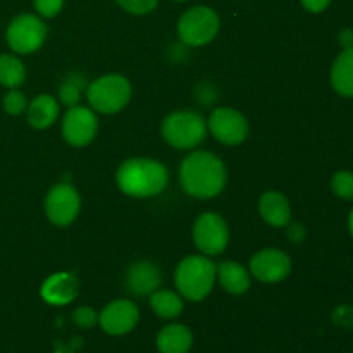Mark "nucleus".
Instances as JSON below:
<instances>
[{"label": "nucleus", "instance_id": "f257e3e1", "mask_svg": "<svg viewBox=\"0 0 353 353\" xmlns=\"http://www.w3.org/2000/svg\"><path fill=\"white\" fill-rule=\"evenodd\" d=\"M183 190L195 199H214L224 190L228 172L223 161L210 152H192L179 168Z\"/></svg>", "mask_w": 353, "mask_h": 353}, {"label": "nucleus", "instance_id": "f03ea898", "mask_svg": "<svg viewBox=\"0 0 353 353\" xmlns=\"http://www.w3.org/2000/svg\"><path fill=\"white\" fill-rule=\"evenodd\" d=\"M116 183L124 195L133 199H150L164 192L169 183V172L162 162L134 157L119 165Z\"/></svg>", "mask_w": 353, "mask_h": 353}, {"label": "nucleus", "instance_id": "7ed1b4c3", "mask_svg": "<svg viewBox=\"0 0 353 353\" xmlns=\"http://www.w3.org/2000/svg\"><path fill=\"white\" fill-rule=\"evenodd\" d=\"M217 268L207 255H192L179 262L174 272V283L179 295L190 302H200L214 288Z\"/></svg>", "mask_w": 353, "mask_h": 353}, {"label": "nucleus", "instance_id": "20e7f679", "mask_svg": "<svg viewBox=\"0 0 353 353\" xmlns=\"http://www.w3.org/2000/svg\"><path fill=\"white\" fill-rule=\"evenodd\" d=\"M162 137L171 147L190 150L205 140L207 123L200 114L192 110L172 112L162 123Z\"/></svg>", "mask_w": 353, "mask_h": 353}, {"label": "nucleus", "instance_id": "39448f33", "mask_svg": "<svg viewBox=\"0 0 353 353\" xmlns=\"http://www.w3.org/2000/svg\"><path fill=\"white\" fill-rule=\"evenodd\" d=\"M90 107L100 114H116L128 105L131 85L124 76L105 74L90 83L86 90Z\"/></svg>", "mask_w": 353, "mask_h": 353}, {"label": "nucleus", "instance_id": "423d86ee", "mask_svg": "<svg viewBox=\"0 0 353 353\" xmlns=\"http://www.w3.org/2000/svg\"><path fill=\"white\" fill-rule=\"evenodd\" d=\"M219 26V16L212 7L195 6L179 17L178 37L190 47H202L217 37Z\"/></svg>", "mask_w": 353, "mask_h": 353}, {"label": "nucleus", "instance_id": "0eeeda50", "mask_svg": "<svg viewBox=\"0 0 353 353\" xmlns=\"http://www.w3.org/2000/svg\"><path fill=\"white\" fill-rule=\"evenodd\" d=\"M7 45L17 54H33L47 38V26L37 14H21L7 26Z\"/></svg>", "mask_w": 353, "mask_h": 353}, {"label": "nucleus", "instance_id": "6e6552de", "mask_svg": "<svg viewBox=\"0 0 353 353\" xmlns=\"http://www.w3.org/2000/svg\"><path fill=\"white\" fill-rule=\"evenodd\" d=\"M193 240L196 248L207 257L223 254L230 243L226 221L216 212H203L193 224Z\"/></svg>", "mask_w": 353, "mask_h": 353}, {"label": "nucleus", "instance_id": "1a4fd4ad", "mask_svg": "<svg viewBox=\"0 0 353 353\" xmlns=\"http://www.w3.org/2000/svg\"><path fill=\"white\" fill-rule=\"evenodd\" d=\"M81 209L79 193L68 183L52 186L45 196V212L48 221L55 226H69L78 217Z\"/></svg>", "mask_w": 353, "mask_h": 353}, {"label": "nucleus", "instance_id": "9d476101", "mask_svg": "<svg viewBox=\"0 0 353 353\" xmlns=\"http://www.w3.org/2000/svg\"><path fill=\"white\" fill-rule=\"evenodd\" d=\"M207 128L216 140L230 147L243 143L248 137V121L245 119L243 114L231 107H217L210 114Z\"/></svg>", "mask_w": 353, "mask_h": 353}, {"label": "nucleus", "instance_id": "9b49d317", "mask_svg": "<svg viewBox=\"0 0 353 353\" xmlns=\"http://www.w3.org/2000/svg\"><path fill=\"white\" fill-rule=\"evenodd\" d=\"M99 130V119L90 107L74 105L69 107L62 119V134L65 141L72 147H86L92 143Z\"/></svg>", "mask_w": 353, "mask_h": 353}, {"label": "nucleus", "instance_id": "f8f14e48", "mask_svg": "<svg viewBox=\"0 0 353 353\" xmlns=\"http://www.w3.org/2000/svg\"><path fill=\"white\" fill-rule=\"evenodd\" d=\"M140 312L131 300H112L99 314V324L110 336H123L137 327Z\"/></svg>", "mask_w": 353, "mask_h": 353}, {"label": "nucleus", "instance_id": "ddd939ff", "mask_svg": "<svg viewBox=\"0 0 353 353\" xmlns=\"http://www.w3.org/2000/svg\"><path fill=\"white\" fill-rule=\"evenodd\" d=\"M250 272L262 283H279L292 272V261L286 252L264 248L250 259Z\"/></svg>", "mask_w": 353, "mask_h": 353}, {"label": "nucleus", "instance_id": "4468645a", "mask_svg": "<svg viewBox=\"0 0 353 353\" xmlns=\"http://www.w3.org/2000/svg\"><path fill=\"white\" fill-rule=\"evenodd\" d=\"M79 281L71 272H57L45 279L40 295L50 305H68L78 296Z\"/></svg>", "mask_w": 353, "mask_h": 353}, {"label": "nucleus", "instance_id": "2eb2a0df", "mask_svg": "<svg viewBox=\"0 0 353 353\" xmlns=\"http://www.w3.org/2000/svg\"><path fill=\"white\" fill-rule=\"evenodd\" d=\"M162 283V274L159 268L152 262L140 261L128 269L126 274V288L137 296L152 295L155 290H159Z\"/></svg>", "mask_w": 353, "mask_h": 353}, {"label": "nucleus", "instance_id": "dca6fc26", "mask_svg": "<svg viewBox=\"0 0 353 353\" xmlns=\"http://www.w3.org/2000/svg\"><path fill=\"white\" fill-rule=\"evenodd\" d=\"M259 212L262 219L272 228H285L292 219L288 199L279 192L264 193L259 200Z\"/></svg>", "mask_w": 353, "mask_h": 353}, {"label": "nucleus", "instance_id": "f3484780", "mask_svg": "<svg viewBox=\"0 0 353 353\" xmlns=\"http://www.w3.org/2000/svg\"><path fill=\"white\" fill-rule=\"evenodd\" d=\"M155 343L161 353H188L193 345V333L185 324H169L159 331Z\"/></svg>", "mask_w": 353, "mask_h": 353}, {"label": "nucleus", "instance_id": "a211bd4d", "mask_svg": "<svg viewBox=\"0 0 353 353\" xmlns=\"http://www.w3.org/2000/svg\"><path fill=\"white\" fill-rule=\"evenodd\" d=\"M331 85L345 99H353V48L340 52L331 68Z\"/></svg>", "mask_w": 353, "mask_h": 353}, {"label": "nucleus", "instance_id": "6ab92c4d", "mask_svg": "<svg viewBox=\"0 0 353 353\" xmlns=\"http://www.w3.org/2000/svg\"><path fill=\"white\" fill-rule=\"evenodd\" d=\"M59 116V103L52 95H38L28 105V123L34 130H47L55 123Z\"/></svg>", "mask_w": 353, "mask_h": 353}, {"label": "nucleus", "instance_id": "aec40b11", "mask_svg": "<svg viewBox=\"0 0 353 353\" xmlns=\"http://www.w3.org/2000/svg\"><path fill=\"white\" fill-rule=\"evenodd\" d=\"M217 278L221 286L231 295H243L250 288V274L236 262H223L217 268Z\"/></svg>", "mask_w": 353, "mask_h": 353}, {"label": "nucleus", "instance_id": "412c9836", "mask_svg": "<svg viewBox=\"0 0 353 353\" xmlns=\"http://www.w3.org/2000/svg\"><path fill=\"white\" fill-rule=\"evenodd\" d=\"M150 307L162 319H174L185 309L181 295L171 290H155L150 295Z\"/></svg>", "mask_w": 353, "mask_h": 353}, {"label": "nucleus", "instance_id": "4be33fe9", "mask_svg": "<svg viewBox=\"0 0 353 353\" xmlns=\"http://www.w3.org/2000/svg\"><path fill=\"white\" fill-rule=\"evenodd\" d=\"M24 79H26V69L23 62L16 55H0V85L14 90L23 85Z\"/></svg>", "mask_w": 353, "mask_h": 353}, {"label": "nucleus", "instance_id": "5701e85b", "mask_svg": "<svg viewBox=\"0 0 353 353\" xmlns=\"http://www.w3.org/2000/svg\"><path fill=\"white\" fill-rule=\"evenodd\" d=\"M83 79L78 81V78L74 76H69L64 83L59 88V100H61L64 105L74 107L79 103V97H81V88H83Z\"/></svg>", "mask_w": 353, "mask_h": 353}, {"label": "nucleus", "instance_id": "b1692460", "mask_svg": "<svg viewBox=\"0 0 353 353\" xmlns=\"http://www.w3.org/2000/svg\"><path fill=\"white\" fill-rule=\"evenodd\" d=\"M331 190L341 200H353V172L338 171L331 178Z\"/></svg>", "mask_w": 353, "mask_h": 353}, {"label": "nucleus", "instance_id": "393cba45", "mask_svg": "<svg viewBox=\"0 0 353 353\" xmlns=\"http://www.w3.org/2000/svg\"><path fill=\"white\" fill-rule=\"evenodd\" d=\"M3 109H6L7 114L10 116H19L24 110L28 109L26 97H24L23 92L19 90H10L6 97H3Z\"/></svg>", "mask_w": 353, "mask_h": 353}, {"label": "nucleus", "instance_id": "a878e982", "mask_svg": "<svg viewBox=\"0 0 353 353\" xmlns=\"http://www.w3.org/2000/svg\"><path fill=\"white\" fill-rule=\"evenodd\" d=\"M116 3L126 12L134 14V16H145L157 7L159 0H116Z\"/></svg>", "mask_w": 353, "mask_h": 353}, {"label": "nucleus", "instance_id": "bb28decb", "mask_svg": "<svg viewBox=\"0 0 353 353\" xmlns=\"http://www.w3.org/2000/svg\"><path fill=\"white\" fill-rule=\"evenodd\" d=\"M72 321H74L76 326L83 327V330H90V327L99 323V314L90 309V307H79L72 312Z\"/></svg>", "mask_w": 353, "mask_h": 353}, {"label": "nucleus", "instance_id": "cd10ccee", "mask_svg": "<svg viewBox=\"0 0 353 353\" xmlns=\"http://www.w3.org/2000/svg\"><path fill=\"white\" fill-rule=\"evenodd\" d=\"M33 3L41 17H55L64 7V0H33Z\"/></svg>", "mask_w": 353, "mask_h": 353}, {"label": "nucleus", "instance_id": "c85d7f7f", "mask_svg": "<svg viewBox=\"0 0 353 353\" xmlns=\"http://www.w3.org/2000/svg\"><path fill=\"white\" fill-rule=\"evenodd\" d=\"M334 323L340 324L343 327H352L353 326V309L352 307H340L336 312H333Z\"/></svg>", "mask_w": 353, "mask_h": 353}, {"label": "nucleus", "instance_id": "c756f323", "mask_svg": "<svg viewBox=\"0 0 353 353\" xmlns=\"http://www.w3.org/2000/svg\"><path fill=\"white\" fill-rule=\"evenodd\" d=\"M303 6V9L309 10L312 14H321L331 6V0H300Z\"/></svg>", "mask_w": 353, "mask_h": 353}, {"label": "nucleus", "instance_id": "7c9ffc66", "mask_svg": "<svg viewBox=\"0 0 353 353\" xmlns=\"http://www.w3.org/2000/svg\"><path fill=\"white\" fill-rule=\"evenodd\" d=\"M286 234H288V238L292 241L300 243V241H303V238H305V228H303L300 223H293L290 224L288 230H286Z\"/></svg>", "mask_w": 353, "mask_h": 353}, {"label": "nucleus", "instance_id": "2f4dec72", "mask_svg": "<svg viewBox=\"0 0 353 353\" xmlns=\"http://www.w3.org/2000/svg\"><path fill=\"white\" fill-rule=\"evenodd\" d=\"M338 41H340L341 48H353V30L352 28H343L338 33Z\"/></svg>", "mask_w": 353, "mask_h": 353}, {"label": "nucleus", "instance_id": "473e14b6", "mask_svg": "<svg viewBox=\"0 0 353 353\" xmlns=\"http://www.w3.org/2000/svg\"><path fill=\"white\" fill-rule=\"evenodd\" d=\"M348 231H350V234L353 238V209L350 210V214H348Z\"/></svg>", "mask_w": 353, "mask_h": 353}, {"label": "nucleus", "instance_id": "72a5a7b5", "mask_svg": "<svg viewBox=\"0 0 353 353\" xmlns=\"http://www.w3.org/2000/svg\"><path fill=\"white\" fill-rule=\"evenodd\" d=\"M172 2H186V0H172Z\"/></svg>", "mask_w": 353, "mask_h": 353}]
</instances>
